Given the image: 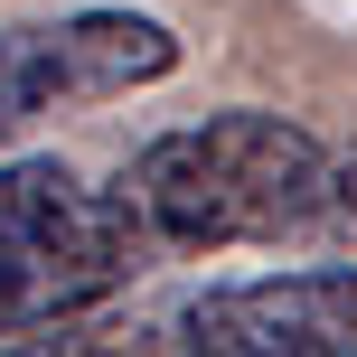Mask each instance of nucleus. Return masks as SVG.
Returning <instances> with one entry per match:
<instances>
[{"label": "nucleus", "instance_id": "2", "mask_svg": "<svg viewBox=\"0 0 357 357\" xmlns=\"http://www.w3.org/2000/svg\"><path fill=\"white\" fill-rule=\"evenodd\" d=\"M151 264H160V245L132 216L123 178L94 188L66 160H10L0 169V339L10 348L123 301Z\"/></svg>", "mask_w": 357, "mask_h": 357}, {"label": "nucleus", "instance_id": "1", "mask_svg": "<svg viewBox=\"0 0 357 357\" xmlns=\"http://www.w3.org/2000/svg\"><path fill=\"white\" fill-rule=\"evenodd\" d=\"M329 178H339L329 132L291 113H207V123L142 142V160L123 169V197L160 254H245V245L310 254Z\"/></svg>", "mask_w": 357, "mask_h": 357}, {"label": "nucleus", "instance_id": "4", "mask_svg": "<svg viewBox=\"0 0 357 357\" xmlns=\"http://www.w3.org/2000/svg\"><path fill=\"white\" fill-rule=\"evenodd\" d=\"M142 348H197V357H357V264H301L216 282L151 310Z\"/></svg>", "mask_w": 357, "mask_h": 357}, {"label": "nucleus", "instance_id": "3", "mask_svg": "<svg viewBox=\"0 0 357 357\" xmlns=\"http://www.w3.org/2000/svg\"><path fill=\"white\" fill-rule=\"evenodd\" d=\"M178 75V29L151 10H66V19H19L0 29V151L29 123L75 104H113Z\"/></svg>", "mask_w": 357, "mask_h": 357}]
</instances>
